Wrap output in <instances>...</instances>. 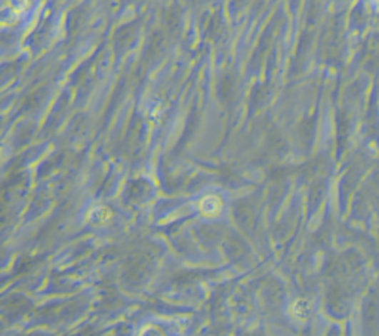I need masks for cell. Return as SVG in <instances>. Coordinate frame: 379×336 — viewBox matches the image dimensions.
I'll list each match as a JSON object with an SVG mask.
<instances>
[{"instance_id": "7a4b0ae2", "label": "cell", "mask_w": 379, "mask_h": 336, "mask_svg": "<svg viewBox=\"0 0 379 336\" xmlns=\"http://www.w3.org/2000/svg\"><path fill=\"white\" fill-rule=\"evenodd\" d=\"M111 216V212L104 208V206H96L92 212H91V221L95 224H104L108 221V218Z\"/></svg>"}, {"instance_id": "3957f363", "label": "cell", "mask_w": 379, "mask_h": 336, "mask_svg": "<svg viewBox=\"0 0 379 336\" xmlns=\"http://www.w3.org/2000/svg\"><path fill=\"white\" fill-rule=\"evenodd\" d=\"M292 314L293 317L296 319H305L307 314H308V307H307V302L305 301H296L292 307Z\"/></svg>"}, {"instance_id": "6da1fadb", "label": "cell", "mask_w": 379, "mask_h": 336, "mask_svg": "<svg viewBox=\"0 0 379 336\" xmlns=\"http://www.w3.org/2000/svg\"><path fill=\"white\" fill-rule=\"evenodd\" d=\"M223 208H224L223 200L215 194L205 195L203 199L201 200V212L206 216H211V218H213V216H218L219 213H221Z\"/></svg>"}]
</instances>
